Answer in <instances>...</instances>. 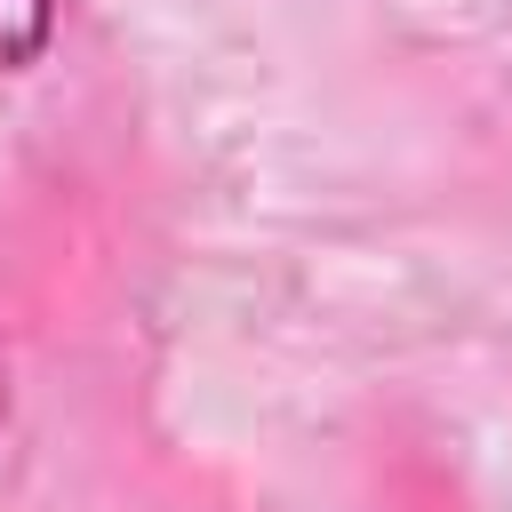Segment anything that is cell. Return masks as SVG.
<instances>
[{
	"label": "cell",
	"mask_w": 512,
	"mask_h": 512,
	"mask_svg": "<svg viewBox=\"0 0 512 512\" xmlns=\"http://www.w3.org/2000/svg\"><path fill=\"white\" fill-rule=\"evenodd\" d=\"M56 32V0H0V72L8 64H32Z\"/></svg>",
	"instance_id": "6da1fadb"
},
{
	"label": "cell",
	"mask_w": 512,
	"mask_h": 512,
	"mask_svg": "<svg viewBox=\"0 0 512 512\" xmlns=\"http://www.w3.org/2000/svg\"><path fill=\"white\" fill-rule=\"evenodd\" d=\"M0 408H8V392H0Z\"/></svg>",
	"instance_id": "7a4b0ae2"
}]
</instances>
